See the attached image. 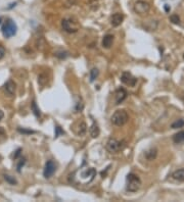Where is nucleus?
Returning a JSON list of instances; mask_svg holds the SVG:
<instances>
[{"instance_id":"393cba45","label":"nucleus","mask_w":184,"mask_h":202,"mask_svg":"<svg viewBox=\"0 0 184 202\" xmlns=\"http://www.w3.org/2000/svg\"><path fill=\"white\" fill-rule=\"evenodd\" d=\"M64 134V132L61 130L60 129V127H58V125H56L55 127V138H57V137H59L60 135H63Z\"/></svg>"},{"instance_id":"a211bd4d","label":"nucleus","mask_w":184,"mask_h":202,"mask_svg":"<svg viewBox=\"0 0 184 202\" xmlns=\"http://www.w3.org/2000/svg\"><path fill=\"white\" fill-rule=\"evenodd\" d=\"M3 178H4V180L8 184H10V185H17V179H15L14 177L9 176V174H4Z\"/></svg>"},{"instance_id":"f3484780","label":"nucleus","mask_w":184,"mask_h":202,"mask_svg":"<svg viewBox=\"0 0 184 202\" xmlns=\"http://www.w3.org/2000/svg\"><path fill=\"white\" fill-rule=\"evenodd\" d=\"M173 140L175 143H178V144L181 142H184V131L178 132L177 134H175L173 137Z\"/></svg>"},{"instance_id":"cd10ccee","label":"nucleus","mask_w":184,"mask_h":202,"mask_svg":"<svg viewBox=\"0 0 184 202\" xmlns=\"http://www.w3.org/2000/svg\"><path fill=\"white\" fill-rule=\"evenodd\" d=\"M5 48L3 47L2 45H0V59H2L3 57H4V55H5Z\"/></svg>"},{"instance_id":"f257e3e1","label":"nucleus","mask_w":184,"mask_h":202,"mask_svg":"<svg viewBox=\"0 0 184 202\" xmlns=\"http://www.w3.org/2000/svg\"><path fill=\"white\" fill-rule=\"evenodd\" d=\"M128 119H129V115L127 111L125 109H118L112 115L110 121L117 127H122V125H124L128 122Z\"/></svg>"},{"instance_id":"9b49d317","label":"nucleus","mask_w":184,"mask_h":202,"mask_svg":"<svg viewBox=\"0 0 184 202\" xmlns=\"http://www.w3.org/2000/svg\"><path fill=\"white\" fill-rule=\"evenodd\" d=\"M127 91L125 90V89H119V90H117L116 92V104H121L123 101H124L126 98H127Z\"/></svg>"},{"instance_id":"20e7f679","label":"nucleus","mask_w":184,"mask_h":202,"mask_svg":"<svg viewBox=\"0 0 184 202\" xmlns=\"http://www.w3.org/2000/svg\"><path fill=\"white\" fill-rule=\"evenodd\" d=\"M124 147V142L118 141L115 138H109V141L106 142V149L110 153H117Z\"/></svg>"},{"instance_id":"dca6fc26","label":"nucleus","mask_w":184,"mask_h":202,"mask_svg":"<svg viewBox=\"0 0 184 202\" xmlns=\"http://www.w3.org/2000/svg\"><path fill=\"white\" fill-rule=\"evenodd\" d=\"M156 154H158V151H156V149L155 148H151V149H149L148 151H146L145 156H146V158L148 159V160H153V159L156 157Z\"/></svg>"},{"instance_id":"f03ea898","label":"nucleus","mask_w":184,"mask_h":202,"mask_svg":"<svg viewBox=\"0 0 184 202\" xmlns=\"http://www.w3.org/2000/svg\"><path fill=\"white\" fill-rule=\"evenodd\" d=\"M141 187V180L135 174H129L127 176V185L126 189L129 192H137Z\"/></svg>"},{"instance_id":"6ab92c4d","label":"nucleus","mask_w":184,"mask_h":202,"mask_svg":"<svg viewBox=\"0 0 184 202\" xmlns=\"http://www.w3.org/2000/svg\"><path fill=\"white\" fill-rule=\"evenodd\" d=\"M98 75H99V70H98L96 67H94V69H92L90 70V82H94L95 79L97 78Z\"/></svg>"},{"instance_id":"9d476101","label":"nucleus","mask_w":184,"mask_h":202,"mask_svg":"<svg viewBox=\"0 0 184 202\" xmlns=\"http://www.w3.org/2000/svg\"><path fill=\"white\" fill-rule=\"evenodd\" d=\"M123 21H124V15H123L122 13H119V12H117V13L113 14L112 17H110V24H112L113 27L121 26V24L123 23Z\"/></svg>"},{"instance_id":"c756f323","label":"nucleus","mask_w":184,"mask_h":202,"mask_svg":"<svg viewBox=\"0 0 184 202\" xmlns=\"http://www.w3.org/2000/svg\"><path fill=\"white\" fill-rule=\"evenodd\" d=\"M3 118H4V113H3L2 110H0V121H2Z\"/></svg>"},{"instance_id":"a878e982","label":"nucleus","mask_w":184,"mask_h":202,"mask_svg":"<svg viewBox=\"0 0 184 202\" xmlns=\"http://www.w3.org/2000/svg\"><path fill=\"white\" fill-rule=\"evenodd\" d=\"M170 20H171L172 23H174V24H179V21H180V18L178 17V15H176V14L171 15Z\"/></svg>"},{"instance_id":"aec40b11","label":"nucleus","mask_w":184,"mask_h":202,"mask_svg":"<svg viewBox=\"0 0 184 202\" xmlns=\"http://www.w3.org/2000/svg\"><path fill=\"white\" fill-rule=\"evenodd\" d=\"M31 108H32L34 114H35L37 118H39V116H40V110H39L38 107H37V104H36V101H35V100H33L32 105H31Z\"/></svg>"},{"instance_id":"423d86ee","label":"nucleus","mask_w":184,"mask_h":202,"mask_svg":"<svg viewBox=\"0 0 184 202\" xmlns=\"http://www.w3.org/2000/svg\"><path fill=\"white\" fill-rule=\"evenodd\" d=\"M121 81L124 83L125 85L129 86V87H134L137 84V79L129 72H124L122 73Z\"/></svg>"},{"instance_id":"412c9836","label":"nucleus","mask_w":184,"mask_h":202,"mask_svg":"<svg viewBox=\"0 0 184 202\" xmlns=\"http://www.w3.org/2000/svg\"><path fill=\"white\" fill-rule=\"evenodd\" d=\"M184 125V121L183 119H178L177 122H175L173 125H172V128L173 129H178V128H182Z\"/></svg>"},{"instance_id":"2f4dec72","label":"nucleus","mask_w":184,"mask_h":202,"mask_svg":"<svg viewBox=\"0 0 184 202\" xmlns=\"http://www.w3.org/2000/svg\"><path fill=\"white\" fill-rule=\"evenodd\" d=\"M1 21H2V20H1V17H0V24H1Z\"/></svg>"},{"instance_id":"0eeeda50","label":"nucleus","mask_w":184,"mask_h":202,"mask_svg":"<svg viewBox=\"0 0 184 202\" xmlns=\"http://www.w3.org/2000/svg\"><path fill=\"white\" fill-rule=\"evenodd\" d=\"M56 170V165L52 160H48L45 163V167H44V171H43V174L46 179H49L53 176V174Z\"/></svg>"},{"instance_id":"bb28decb","label":"nucleus","mask_w":184,"mask_h":202,"mask_svg":"<svg viewBox=\"0 0 184 202\" xmlns=\"http://www.w3.org/2000/svg\"><path fill=\"white\" fill-rule=\"evenodd\" d=\"M83 107H84V104H83L82 102H78L77 103V105H76V111H82V109H83Z\"/></svg>"},{"instance_id":"4468645a","label":"nucleus","mask_w":184,"mask_h":202,"mask_svg":"<svg viewBox=\"0 0 184 202\" xmlns=\"http://www.w3.org/2000/svg\"><path fill=\"white\" fill-rule=\"evenodd\" d=\"M172 177H173L174 180L178 181V182H184V167L175 170L174 173L172 174Z\"/></svg>"},{"instance_id":"1a4fd4ad","label":"nucleus","mask_w":184,"mask_h":202,"mask_svg":"<svg viewBox=\"0 0 184 202\" xmlns=\"http://www.w3.org/2000/svg\"><path fill=\"white\" fill-rule=\"evenodd\" d=\"M4 92L7 96L11 97L13 96L15 93V83L12 81V80H8L7 82L4 84Z\"/></svg>"},{"instance_id":"f8f14e48","label":"nucleus","mask_w":184,"mask_h":202,"mask_svg":"<svg viewBox=\"0 0 184 202\" xmlns=\"http://www.w3.org/2000/svg\"><path fill=\"white\" fill-rule=\"evenodd\" d=\"M74 130H75L78 136H84L86 132H87V125H86L85 122H79L77 124V128H75Z\"/></svg>"},{"instance_id":"ddd939ff","label":"nucleus","mask_w":184,"mask_h":202,"mask_svg":"<svg viewBox=\"0 0 184 202\" xmlns=\"http://www.w3.org/2000/svg\"><path fill=\"white\" fill-rule=\"evenodd\" d=\"M113 36L110 35V34H109V35H105L102 39V47L106 48V49L110 48L112 47V45H113Z\"/></svg>"},{"instance_id":"473e14b6","label":"nucleus","mask_w":184,"mask_h":202,"mask_svg":"<svg viewBox=\"0 0 184 202\" xmlns=\"http://www.w3.org/2000/svg\"><path fill=\"white\" fill-rule=\"evenodd\" d=\"M183 57H184V56H183Z\"/></svg>"},{"instance_id":"c85d7f7f","label":"nucleus","mask_w":184,"mask_h":202,"mask_svg":"<svg viewBox=\"0 0 184 202\" xmlns=\"http://www.w3.org/2000/svg\"><path fill=\"white\" fill-rule=\"evenodd\" d=\"M21 148H18V149L17 150V151H15V154L13 155V159H17V158L18 157V156L21 155Z\"/></svg>"},{"instance_id":"6e6552de","label":"nucleus","mask_w":184,"mask_h":202,"mask_svg":"<svg viewBox=\"0 0 184 202\" xmlns=\"http://www.w3.org/2000/svg\"><path fill=\"white\" fill-rule=\"evenodd\" d=\"M61 27H63V31H66L67 33H76L77 31V28L74 26V23L72 21L70 20H67V18H64V20H63V21H61Z\"/></svg>"},{"instance_id":"5701e85b","label":"nucleus","mask_w":184,"mask_h":202,"mask_svg":"<svg viewBox=\"0 0 184 202\" xmlns=\"http://www.w3.org/2000/svg\"><path fill=\"white\" fill-rule=\"evenodd\" d=\"M25 163H26V158H21L20 161H18V163H17V171L18 173H21V167L24 166L25 165Z\"/></svg>"},{"instance_id":"39448f33","label":"nucleus","mask_w":184,"mask_h":202,"mask_svg":"<svg viewBox=\"0 0 184 202\" xmlns=\"http://www.w3.org/2000/svg\"><path fill=\"white\" fill-rule=\"evenodd\" d=\"M150 5L143 0H138L134 4V11L139 15H145L148 13Z\"/></svg>"},{"instance_id":"7ed1b4c3","label":"nucleus","mask_w":184,"mask_h":202,"mask_svg":"<svg viewBox=\"0 0 184 202\" xmlns=\"http://www.w3.org/2000/svg\"><path fill=\"white\" fill-rule=\"evenodd\" d=\"M2 34L5 38H10V37L14 36L17 34V27L13 21L11 20H7L5 21V24L2 26Z\"/></svg>"},{"instance_id":"2eb2a0df","label":"nucleus","mask_w":184,"mask_h":202,"mask_svg":"<svg viewBox=\"0 0 184 202\" xmlns=\"http://www.w3.org/2000/svg\"><path fill=\"white\" fill-rule=\"evenodd\" d=\"M89 133H90V136L92 138H97L100 134V130L99 127L97 125V124L95 122H93V124L90 127V130H89Z\"/></svg>"},{"instance_id":"7c9ffc66","label":"nucleus","mask_w":184,"mask_h":202,"mask_svg":"<svg viewBox=\"0 0 184 202\" xmlns=\"http://www.w3.org/2000/svg\"><path fill=\"white\" fill-rule=\"evenodd\" d=\"M170 9H171V8L169 7V5H168V4H166V5H165V10H166V11L169 12V11H170Z\"/></svg>"},{"instance_id":"4be33fe9","label":"nucleus","mask_w":184,"mask_h":202,"mask_svg":"<svg viewBox=\"0 0 184 202\" xmlns=\"http://www.w3.org/2000/svg\"><path fill=\"white\" fill-rule=\"evenodd\" d=\"M17 131H18V133H21V134H27V135L35 134V131L26 130V129H21V128H17Z\"/></svg>"},{"instance_id":"b1692460","label":"nucleus","mask_w":184,"mask_h":202,"mask_svg":"<svg viewBox=\"0 0 184 202\" xmlns=\"http://www.w3.org/2000/svg\"><path fill=\"white\" fill-rule=\"evenodd\" d=\"M6 139V134H5V131L4 129L0 127V142H3Z\"/></svg>"}]
</instances>
